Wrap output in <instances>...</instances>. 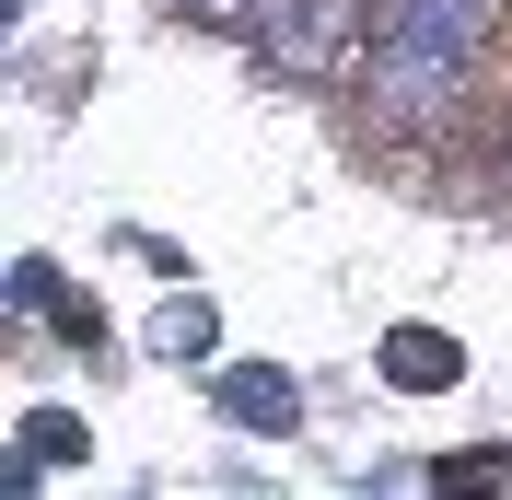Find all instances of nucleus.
Listing matches in <instances>:
<instances>
[{
	"mask_svg": "<svg viewBox=\"0 0 512 500\" xmlns=\"http://www.w3.org/2000/svg\"><path fill=\"white\" fill-rule=\"evenodd\" d=\"M489 12H501V0H373L384 35H419V47H454V59L489 47Z\"/></svg>",
	"mask_w": 512,
	"mask_h": 500,
	"instance_id": "1",
	"label": "nucleus"
},
{
	"mask_svg": "<svg viewBox=\"0 0 512 500\" xmlns=\"http://www.w3.org/2000/svg\"><path fill=\"white\" fill-rule=\"evenodd\" d=\"M222 419H233V431H268V442H280L291 419H303V384H291L280 361H245V373H222Z\"/></svg>",
	"mask_w": 512,
	"mask_h": 500,
	"instance_id": "2",
	"label": "nucleus"
},
{
	"mask_svg": "<svg viewBox=\"0 0 512 500\" xmlns=\"http://www.w3.org/2000/svg\"><path fill=\"white\" fill-rule=\"evenodd\" d=\"M454 373H466V349H454L443 326H396V338H384V384H396V396H443Z\"/></svg>",
	"mask_w": 512,
	"mask_h": 500,
	"instance_id": "3",
	"label": "nucleus"
},
{
	"mask_svg": "<svg viewBox=\"0 0 512 500\" xmlns=\"http://www.w3.org/2000/svg\"><path fill=\"white\" fill-rule=\"evenodd\" d=\"M82 454H94V431H82L70 407H35V419H24V454H12V489H24V477H59V466H82Z\"/></svg>",
	"mask_w": 512,
	"mask_h": 500,
	"instance_id": "4",
	"label": "nucleus"
},
{
	"mask_svg": "<svg viewBox=\"0 0 512 500\" xmlns=\"http://www.w3.org/2000/svg\"><path fill=\"white\" fill-rule=\"evenodd\" d=\"M210 338H222V326H210V303H175V314H163V361H210Z\"/></svg>",
	"mask_w": 512,
	"mask_h": 500,
	"instance_id": "5",
	"label": "nucleus"
},
{
	"mask_svg": "<svg viewBox=\"0 0 512 500\" xmlns=\"http://www.w3.org/2000/svg\"><path fill=\"white\" fill-rule=\"evenodd\" d=\"M12 314H59V268H47V256L12 268Z\"/></svg>",
	"mask_w": 512,
	"mask_h": 500,
	"instance_id": "6",
	"label": "nucleus"
},
{
	"mask_svg": "<svg viewBox=\"0 0 512 500\" xmlns=\"http://www.w3.org/2000/svg\"><path fill=\"white\" fill-rule=\"evenodd\" d=\"M431 477H443V489H466V477H478V489H501V454H443Z\"/></svg>",
	"mask_w": 512,
	"mask_h": 500,
	"instance_id": "7",
	"label": "nucleus"
},
{
	"mask_svg": "<svg viewBox=\"0 0 512 500\" xmlns=\"http://www.w3.org/2000/svg\"><path fill=\"white\" fill-rule=\"evenodd\" d=\"M175 12H198V24H256L268 0H175Z\"/></svg>",
	"mask_w": 512,
	"mask_h": 500,
	"instance_id": "8",
	"label": "nucleus"
},
{
	"mask_svg": "<svg viewBox=\"0 0 512 500\" xmlns=\"http://www.w3.org/2000/svg\"><path fill=\"white\" fill-rule=\"evenodd\" d=\"M501 175H512V128H501Z\"/></svg>",
	"mask_w": 512,
	"mask_h": 500,
	"instance_id": "9",
	"label": "nucleus"
}]
</instances>
